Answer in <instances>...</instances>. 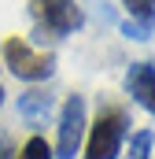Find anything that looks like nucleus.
<instances>
[{"label": "nucleus", "mask_w": 155, "mask_h": 159, "mask_svg": "<svg viewBox=\"0 0 155 159\" xmlns=\"http://www.w3.org/2000/svg\"><path fill=\"white\" fill-rule=\"evenodd\" d=\"M126 137H129V115H126V107L100 104V115H96L92 129H89V141H85V159H118Z\"/></svg>", "instance_id": "1"}, {"label": "nucleus", "mask_w": 155, "mask_h": 159, "mask_svg": "<svg viewBox=\"0 0 155 159\" xmlns=\"http://www.w3.org/2000/svg\"><path fill=\"white\" fill-rule=\"evenodd\" d=\"M30 15L37 26V41H63L85 22L78 0H30Z\"/></svg>", "instance_id": "2"}, {"label": "nucleus", "mask_w": 155, "mask_h": 159, "mask_svg": "<svg viewBox=\"0 0 155 159\" xmlns=\"http://www.w3.org/2000/svg\"><path fill=\"white\" fill-rule=\"evenodd\" d=\"M4 63L15 78L22 81H48L55 74V52L30 48L26 37H7L4 41Z\"/></svg>", "instance_id": "3"}, {"label": "nucleus", "mask_w": 155, "mask_h": 159, "mask_svg": "<svg viewBox=\"0 0 155 159\" xmlns=\"http://www.w3.org/2000/svg\"><path fill=\"white\" fill-rule=\"evenodd\" d=\"M85 126H89V107H85V96H67L63 107H59V122H55V159H74L81 152V141H85Z\"/></svg>", "instance_id": "4"}, {"label": "nucleus", "mask_w": 155, "mask_h": 159, "mask_svg": "<svg viewBox=\"0 0 155 159\" xmlns=\"http://www.w3.org/2000/svg\"><path fill=\"white\" fill-rule=\"evenodd\" d=\"M122 85H126V96H129L133 104H140V107L155 119V63L152 59L133 63V67L126 70Z\"/></svg>", "instance_id": "5"}, {"label": "nucleus", "mask_w": 155, "mask_h": 159, "mask_svg": "<svg viewBox=\"0 0 155 159\" xmlns=\"http://www.w3.org/2000/svg\"><path fill=\"white\" fill-rule=\"evenodd\" d=\"M126 7V22H122V34L129 41H148L155 34V0H122Z\"/></svg>", "instance_id": "6"}, {"label": "nucleus", "mask_w": 155, "mask_h": 159, "mask_svg": "<svg viewBox=\"0 0 155 159\" xmlns=\"http://www.w3.org/2000/svg\"><path fill=\"white\" fill-rule=\"evenodd\" d=\"M52 107H55V100H52V93H44V89H26L22 96H19V115L26 122H44L52 115Z\"/></svg>", "instance_id": "7"}, {"label": "nucleus", "mask_w": 155, "mask_h": 159, "mask_svg": "<svg viewBox=\"0 0 155 159\" xmlns=\"http://www.w3.org/2000/svg\"><path fill=\"white\" fill-rule=\"evenodd\" d=\"M152 156H155V133L152 129H137L129 137V148H126L122 159H152Z\"/></svg>", "instance_id": "8"}, {"label": "nucleus", "mask_w": 155, "mask_h": 159, "mask_svg": "<svg viewBox=\"0 0 155 159\" xmlns=\"http://www.w3.org/2000/svg\"><path fill=\"white\" fill-rule=\"evenodd\" d=\"M15 159H55V156H52V144H48L44 137H30V141L19 148Z\"/></svg>", "instance_id": "9"}, {"label": "nucleus", "mask_w": 155, "mask_h": 159, "mask_svg": "<svg viewBox=\"0 0 155 159\" xmlns=\"http://www.w3.org/2000/svg\"><path fill=\"white\" fill-rule=\"evenodd\" d=\"M19 152H15V141L7 137V133H0V159H15Z\"/></svg>", "instance_id": "10"}, {"label": "nucleus", "mask_w": 155, "mask_h": 159, "mask_svg": "<svg viewBox=\"0 0 155 159\" xmlns=\"http://www.w3.org/2000/svg\"><path fill=\"white\" fill-rule=\"evenodd\" d=\"M0 107H4V89H0Z\"/></svg>", "instance_id": "11"}]
</instances>
